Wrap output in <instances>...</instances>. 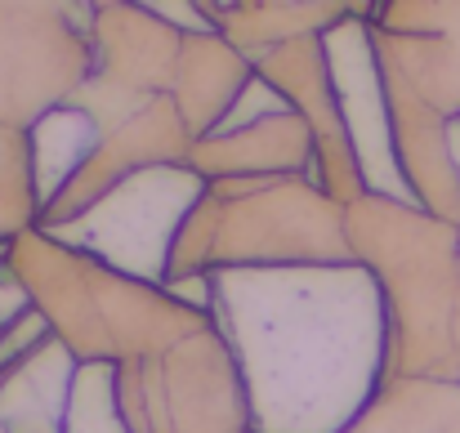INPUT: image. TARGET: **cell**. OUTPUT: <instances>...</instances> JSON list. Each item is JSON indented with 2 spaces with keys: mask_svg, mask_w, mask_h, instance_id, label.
Segmentation results:
<instances>
[{
  "mask_svg": "<svg viewBox=\"0 0 460 433\" xmlns=\"http://www.w3.org/2000/svg\"><path fill=\"white\" fill-rule=\"evenodd\" d=\"M197 197H201V179L197 174L139 170L103 206H94L76 224L72 242H81V246L99 251L103 260L130 269L135 278H161L170 228L192 210Z\"/></svg>",
  "mask_w": 460,
  "mask_h": 433,
  "instance_id": "2",
  "label": "cell"
},
{
  "mask_svg": "<svg viewBox=\"0 0 460 433\" xmlns=\"http://www.w3.org/2000/svg\"><path fill=\"white\" fill-rule=\"evenodd\" d=\"M260 433H353L380 384L385 295L362 269H233L215 278Z\"/></svg>",
  "mask_w": 460,
  "mask_h": 433,
  "instance_id": "1",
  "label": "cell"
}]
</instances>
